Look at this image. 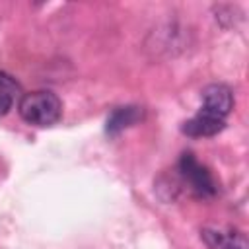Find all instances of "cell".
Masks as SVG:
<instances>
[{
    "label": "cell",
    "mask_w": 249,
    "mask_h": 249,
    "mask_svg": "<svg viewBox=\"0 0 249 249\" xmlns=\"http://www.w3.org/2000/svg\"><path fill=\"white\" fill-rule=\"evenodd\" d=\"M224 124H226L224 119H218L214 115H208L204 111H198L193 119H189V121L183 123L181 130L187 136L200 138V136H214V134H218L224 128Z\"/></svg>",
    "instance_id": "5"
},
{
    "label": "cell",
    "mask_w": 249,
    "mask_h": 249,
    "mask_svg": "<svg viewBox=\"0 0 249 249\" xmlns=\"http://www.w3.org/2000/svg\"><path fill=\"white\" fill-rule=\"evenodd\" d=\"M233 109V93L224 84H210L202 89V105L200 111L214 115L218 119H224Z\"/></svg>",
    "instance_id": "3"
},
{
    "label": "cell",
    "mask_w": 249,
    "mask_h": 249,
    "mask_svg": "<svg viewBox=\"0 0 249 249\" xmlns=\"http://www.w3.org/2000/svg\"><path fill=\"white\" fill-rule=\"evenodd\" d=\"M144 117V111L142 107H136V105H124V107H117L109 119H107V124H105V130L109 136H115L119 134L121 130L136 124L140 119Z\"/></svg>",
    "instance_id": "6"
},
{
    "label": "cell",
    "mask_w": 249,
    "mask_h": 249,
    "mask_svg": "<svg viewBox=\"0 0 249 249\" xmlns=\"http://www.w3.org/2000/svg\"><path fill=\"white\" fill-rule=\"evenodd\" d=\"M18 111L21 119L33 126H53L62 117V103L56 93L49 89H37L19 97Z\"/></svg>",
    "instance_id": "1"
},
{
    "label": "cell",
    "mask_w": 249,
    "mask_h": 249,
    "mask_svg": "<svg viewBox=\"0 0 249 249\" xmlns=\"http://www.w3.org/2000/svg\"><path fill=\"white\" fill-rule=\"evenodd\" d=\"M179 173H181L183 181L189 185V189H191L196 196L208 198V196H214V195H216L218 187H216L214 177L210 175V171H208L191 152L181 154V160H179Z\"/></svg>",
    "instance_id": "2"
},
{
    "label": "cell",
    "mask_w": 249,
    "mask_h": 249,
    "mask_svg": "<svg viewBox=\"0 0 249 249\" xmlns=\"http://www.w3.org/2000/svg\"><path fill=\"white\" fill-rule=\"evenodd\" d=\"M18 91H19L18 82L10 74L0 70V115H6L14 107Z\"/></svg>",
    "instance_id": "7"
},
{
    "label": "cell",
    "mask_w": 249,
    "mask_h": 249,
    "mask_svg": "<svg viewBox=\"0 0 249 249\" xmlns=\"http://www.w3.org/2000/svg\"><path fill=\"white\" fill-rule=\"evenodd\" d=\"M200 237L210 249H249L245 233L233 228H204Z\"/></svg>",
    "instance_id": "4"
}]
</instances>
